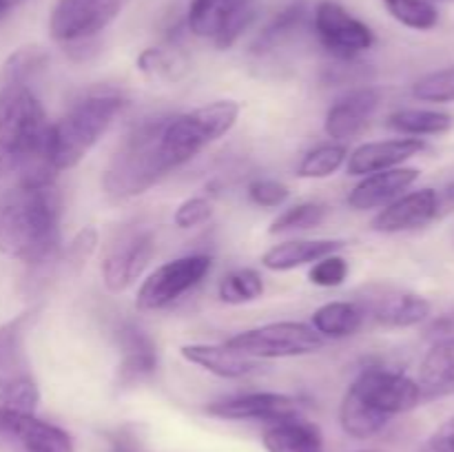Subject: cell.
Returning a JSON list of instances; mask_svg holds the SVG:
<instances>
[{"instance_id": "cell-1", "label": "cell", "mask_w": 454, "mask_h": 452, "mask_svg": "<svg viewBox=\"0 0 454 452\" xmlns=\"http://www.w3.org/2000/svg\"><path fill=\"white\" fill-rule=\"evenodd\" d=\"M62 198L56 182L18 180L0 193V253L43 264L60 246Z\"/></svg>"}, {"instance_id": "cell-2", "label": "cell", "mask_w": 454, "mask_h": 452, "mask_svg": "<svg viewBox=\"0 0 454 452\" xmlns=\"http://www.w3.org/2000/svg\"><path fill=\"white\" fill-rule=\"evenodd\" d=\"M49 129L51 124L35 93L27 84L3 82L0 87V151L4 158L16 160L20 171L51 167L47 162Z\"/></svg>"}, {"instance_id": "cell-3", "label": "cell", "mask_w": 454, "mask_h": 452, "mask_svg": "<svg viewBox=\"0 0 454 452\" xmlns=\"http://www.w3.org/2000/svg\"><path fill=\"white\" fill-rule=\"evenodd\" d=\"M164 120H149L133 129L111 158L102 186L111 199H131L146 193L168 167L162 155Z\"/></svg>"}, {"instance_id": "cell-4", "label": "cell", "mask_w": 454, "mask_h": 452, "mask_svg": "<svg viewBox=\"0 0 454 452\" xmlns=\"http://www.w3.org/2000/svg\"><path fill=\"white\" fill-rule=\"evenodd\" d=\"M122 97L114 93H96L75 102L56 124H51L47 137V162L56 171L74 168L87 158L111 127L122 109Z\"/></svg>"}, {"instance_id": "cell-5", "label": "cell", "mask_w": 454, "mask_h": 452, "mask_svg": "<svg viewBox=\"0 0 454 452\" xmlns=\"http://www.w3.org/2000/svg\"><path fill=\"white\" fill-rule=\"evenodd\" d=\"M239 105L233 100H217L207 106L164 120L162 155L168 171L193 160L204 146L220 140L235 127Z\"/></svg>"}, {"instance_id": "cell-6", "label": "cell", "mask_w": 454, "mask_h": 452, "mask_svg": "<svg viewBox=\"0 0 454 452\" xmlns=\"http://www.w3.org/2000/svg\"><path fill=\"white\" fill-rule=\"evenodd\" d=\"M29 317L12 319L0 326V408L13 412H34L40 401L38 381L31 370L25 346Z\"/></svg>"}, {"instance_id": "cell-7", "label": "cell", "mask_w": 454, "mask_h": 452, "mask_svg": "<svg viewBox=\"0 0 454 452\" xmlns=\"http://www.w3.org/2000/svg\"><path fill=\"white\" fill-rule=\"evenodd\" d=\"M224 346L251 359H282L317 353L324 346V337L309 323L275 322L239 332Z\"/></svg>"}, {"instance_id": "cell-8", "label": "cell", "mask_w": 454, "mask_h": 452, "mask_svg": "<svg viewBox=\"0 0 454 452\" xmlns=\"http://www.w3.org/2000/svg\"><path fill=\"white\" fill-rule=\"evenodd\" d=\"M348 393L364 406L371 408L375 415L384 417L386 421L393 419L395 415L412 410L424 401L417 381H412L403 372L384 366L364 368L357 379L350 384Z\"/></svg>"}, {"instance_id": "cell-9", "label": "cell", "mask_w": 454, "mask_h": 452, "mask_svg": "<svg viewBox=\"0 0 454 452\" xmlns=\"http://www.w3.org/2000/svg\"><path fill=\"white\" fill-rule=\"evenodd\" d=\"M253 18L255 0H191L186 25L198 38L211 40L217 49H229Z\"/></svg>"}, {"instance_id": "cell-10", "label": "cell", "mask_w": 454, "mask_h": 452, "mask_svg": "<svg viewBox=\"0 0 454 452\" xmlns=\"http://www.w3.org/2000/svg\"><path fill=\"white\" fill-rule=\"evenodd\" d=\"M213 260L208 255H186L158 266L142 282L136 306L140 310H160L180 300L186 291L198 286L211 270Z\"/></svg>"}, {"instance_id": "cell-11", "label": "cell", "mask_w": 454, "mask_h": 452, "mask_svg": "<svg viewBox=\"0 0 454 452\" xmlns=\"http://www.w3.org/2000/svg\"><path fill=\"white\" fill-rule=\"evenodd\" d=\"M313 27L319 43L340 60H353L357 53L375 44V34L366 22L346 12L335 0H322L315 7Z\"/></svg>"}, {"instance_id": "cell-12", "label": "cell", "mask_w": 454, "mask_h": 452, "mask_svg": "<svg viewBox=\"0 0 454 452\" xmlns=\"http://www.w3.org/2000/svg\"><path fill=\"white\" fill-rule=\"evenodd\" d=\"M124 3L127 0H58L49 31L60 43H82L109 27Z\"/></svg>"}, {"instance_id": "cell-13", "label": "cell", "mask_w": 454, "mask_h": 452, "mask_svg": "<svg viewBox=\"0 0 454 452\" xmlns=\"http://www.w3.org/2000/svg\"><path fill=\"white\" fill-rule=\"evenodd\" d=\"M155 255V238L151 230L124 235L111 246L102 261V279L111 292H122L145 273Z\"/></svg>"}, {"instance_id": "cell-14", "label": "cell", "mask_w": 454, "mask_h": 452, "mask_svg": "<svg viewBox=\"0 0 454 452\" xmlns=\"http://www.w3.org/2000/svg\"><path fill=\"white\" fill-rule=\"evenodd\" d=\"M301 403L297 397L282 393H248L222 399L207 406V412L217 419L229 421H275L300 417Z\"/></svg>"}, {"instance_id": "cell-15", "label": "cell", "mask_w": 454, "mask_h": 452, "mask_svg": "<svg viewBox=\"0 0 454 452\" xmlns=\"http://www.w3.org/2000/svg\"><path fill=\"white\" fill-rule=\"evenodd\" d=\"M359 306L364 315L388 328H411L430 317L428 300L402 288H375L368 300L359 301Z\"/></svg>"}, {"instance_id": "cell-16", "label": "cell", "mask_w": 454, "mask_h": 452, "mask_svg": "<svg viewBox=\"0 0 454 452\" xmlns=\"http://www.w3.org/2000/svg\"><path fill=\"white\" fill-rule=\"evenodd\" d=\"M120 363L115 370L118 388H133L151 379L158 370V348L149 332L136 323H124L118 331Z\"/></svg>"}, {"instance_id": "cell-17", "label": "cell", "mask_w": 454, "mask_h": 452, "mask_svg": "<svg viewBox=\"0 0 454 452\" xmlns=\"http://www.w3.org/2000/svg\"><path fill=\"white\" fill-rule=\"evenodd\" d=\"M380 102L381 91L375 87H359L346 93L328 109L326 120H324L328 137L340 142L357 137L371 124V118L375 115Z\"/></svg>"}, {"instance_id": "cell-18", "label": "cell", "mask_w": 454, "mask_h": 452, "mask_svg": "<svg viewBox=\"0 0 454 452\" xmlns=\"http://www.w3.org/2000/svg\"><path fill=\"white\" fill-rule=\"evenodd\" d=\"M442 213L439 207V193L434 189L412 191V193L399 195L384 211L372 220V229L380 233H402V230L421 229L430 224Z\"/></svg>"}, {"instance_id": "cell-19", "label": "cell", "mask_w": 454, "mask_h": 452, "mask_svg": "<svg viewBox=\"0 0 454 452\" xmlns=\"http://www.w3.org/2000/svg\"><path fill=\"white\" fill-rule=\"evenodd\" d=\"M426 149L421 137H397V140H381V142H366L357 146L348 155L350 175H371V173L388 171V168L399 167L406 160L415 158L417 153Z\"/></svg>"}, {"instance_id": "cell-20", "label": "cell", "mask_w": 454, "mask_h": 452, "mask_svg": "<svg viewBox=\"0 0 454 452\" xmlns=\"http://www.w3.org/2000/svg\"><path fill=\"white\" fill-rule=\"evenodd\" d=\"M419 177L417 168H388V171L371 173L364 175V180L350 191L348 207L355 211H371V208L386 207L393 199H397L408 186H412Z\"/></svg>"}, {"instance_id": "cell-21", "label": "cell", "mask_w": 454, "mask_h": 452, "mask_svg": "<svg viewBox=\"0 0 454 452\" xmlns=\"http://www.w3.org/2000/svg\"><path fill=\"white\" fill-rule=\"evenodd\" d=\"M266 452H324V437L319 425L291 417L270 424L262 434Z\"/></svg>"}, {"instance_id": "cell-22", "label": "cell", "mask_w": 454, "mask_h": 452, "mask_svg": "<svg viewBox=\"0 0 454 452\" xmlns=\"http://www.w3.org/2000/svg\"><path fill=\"white\" fill-rule=\"evenodd\" d=\"M182 357L189 363L204 368L224 379H239V377L251 375L257 368V362L251 357L235 353L229 346H213V344H186L180 348Z\"/></svg>"}, {"instance_id": "cell-23", "label": "cell", "mask_w": 454, "mask_h": 452, "mask_svg": "<svg viewBox=\"0 0 454 452\" xmlns=\"http://www.w3.org/2000/svg\"><path fill=\"white\" fill-rule=\"evenodd\" d=\"M346 246L344 239H295L284 242L264 253L262 264L270 270H293L297 266L315 264Z\"/></svg>"}, {"instance_id": "cell-24", "label": "cell", "mask_w": 454, "mask_h": 452, "mask_svg": "<svg viewBox=\"0 0 454 452\" xmlns=\"http://www.w3.org/2000/svg\"><path fill=\"white\" fill-rule=\"evenodd\" d=\"M421 399H439L454 394V341H437L426 353L419 368Z\"/></svg>"}, {"instance_id": "cell-25", "label": "cell", "mask_w": 454, "mask_h": 452, "mask_svg": "<svg viewBox=\"0 0 454 452\" xmlns=\"http://www.w3.org/2000/svg\"><path fill=\"white\" fill-rule=\"evenodd\" d=\"M364 315L362 306L355 301H331L324 304L313 313V328L322 337L331 339H344V337L355 335L362 328Z\"/></svg>"}, {"instance_id": "cell-26", "label": "cell", "mask_w": 454, "mask_h": 452, "mask_svg": "<svg viewBox=\"0 0 454 452\" xmlns=\"http://www.w3.org/2000/svg\"><path fill=\"white\" fill-rule=\"evenodd\" d=\"M306 22V4L301 3H291L288 7H284L282 12L275 13L269 22H266L264 29L257 34L255 43H253V51L255 53H270L278 47H282L284 43L293 38V35L300 34V29Z\"/></svg>"}, {"instance_id": "cell-27", "label": "cell", "mask_w": 454, "mask_h": 452, "mask_svg": "<svg viewBox=\"0 0 454 452\" xmlns=\"http://www.w3.org/2000/svg\"><path fill=\"white\" fill-rule=\"evenodd\" d=\"M452 122L454 120L450 113L433 109H399L386 120L390 129L411 137L442 136V133L450 131Z\"/></svg>"}, {"instance_id": "cell-28", "label": "cell", "mask_w": 454, "mask_h": 452, "mask_svg": "<svg viewBox=\"0 0 454 452\" xmlns=\"http://www.w3.org/2000/svg\"><path fill=\"white\" fill-rule=\"evenodd\" d=\"M340 424H341V430H344L348 437L368 439V437H375L377 433H381V430L388 425V421H386L384 417L375 415L371 408L364 406L359 399H355L353 394L346 390L340 406Z\"/></svg>"}, {"instance_id": "cell-29", "label": "cell", "mask_w": 454, "mask_h": 452, "mask_svg": "<svg viewBox=\"0 0 454 452\" xmlns=\"http://www.w3.org/2000/svg\"><path fill=\"white\" fill-rule=\"evenodd\" d=\"M136 66L151 80H171L182 78L186 69L184 58L180 56L173 49H162V47H149L137 56Z\"/></svg>"}, {"instance_id": "cell-30", "label": "cell", "mask_w": 454, "mask_h": 452, "mask_svg": "<svg viewBox=\"0 0 454 452\" xmlns=\"http://www.w3.org/2000/svg\"><path fill=\"white\" fill-rule=\"evenodd\" d=\"M386 12L408 29L428 31L439 22V12L430 0H381Z\"/></svg>"}, {"instance_id": "cell-31", "label": "cell", "mask_w": 454, "mask_h": 452, "mask_svg": "<svg viewBox=\"0 0 454 452\" xmlns=\"http://www.w3.org/2000/svg\"><path fill=\"white\" fill-rule=\"evenodd\" d=\"M348 160V149L341 142L331 144H319L304 155V160L297 167L300 177H328L341 168V164Z\"/></svg>"}, {"instance_id": "cell-32", "label": "cell", "mask_w": 454, "mask_h": 452, "mask_svg": "<svg viewBox=\"0 0 454 452\" xmlns=\"http://www.w3.org/2000/svg\"><path fill=\"white\" fill-rule=\"evenodd\" d=\"M264 292L262 275L253 269H238L220 282V297L226 304H247L255 301Z\"/></svg>"}, {"instance_id": "cell-33", "label": "cell", "mask_w": 454, "mask_h": 452, "mask_svg": "<svg viewBox=\"0 0 454 452\" xmlns=\"http://www.w3.org/2000/svg\"><path fill=\"white\" fill-rule=\"evenodd\" d=\"M326 220V207L317 202H301L295 207L286 208L284 213H279L278 217L270 224V233H288V230H306L319 226Z\"/></svg>"}, {"instance_id": "cell-34", "label": "cell", "mask_w": 454, "mask_h": 452, "mask_svg": "<svg viewBox=\"0 0 454 452\" xmlns=\"http://www.w3.org/2000/svg\"><path fill=\"white\" fill-rule=\"evenodd\" d=\"M47 65V51L40 47H20L7 58L3 66V82L27 84L31 75L44 69Z\"/></svg>"}, {"instance_id": "cell-35", "label": "cell", "mask_w": 454, "mask_h": 452, "mask_svg": "<svg viewBox=\"0 0 454 452\" xmlns=\"http://www.w3.org/2000/svg\"><path fill=\"white\" fill-rule=\"evenodd\" d=\"M412 96L421 102H454V65L433 71L412 84Z\"/></svg>"}, {"instance_id": "cell-36", "label": "cell", "mask_w": 454, "mask_h": 452, "mask_svg": "<svg viewBox=\"0 0 454 452\" xmlns=\"http://www.w3.org/2000/svg\"><path fill=\"white\" fill-rule=\"evenodd\" d=\"M346 275H348V261L344 257H340L337 253L333 255L322 257L319 261H315V266L310 269L309 277L310 282L317 284L322 288H333V286H340L344 284Z\"/></svg>"}, {"instance_id": "cell-37", "label": "cell", "mask_w": 454, "mask_h": 452, "mask_svg": "<svg viewBox=\"0 0 454 452\" xmlns=\"http://www.w3.org/2000/svg\"><path fill=\"white\" fill-rule=\"evenodd\" d=\"M248 198L257 207L275 208L288 199V186L278 180H264V177H260V180H253L248 184Z\"/></svg>"}, {"instance_id": "cell-38", "label": "cell", "mask_w": 454, "mask_h": 452, "mask_svg": "<svg viewBox=\"0 0 454 452\" xmlns=\"http://www.w3.org/2000/svg\"><path fill=\"white\" fill-rule=\"evenodd\" d=\"M213 215V204L208 198H189L177 207L176 224L180 229H195L200 224H207Z\"/></svg>"}, {"instance_id": "cell-39", "label": "cell", "mask_w": 454, "mask_h": 452, "mask_svg": "<svg viewBox=\"0 0 454 452\" xmlns=\"http://www.w3.org/2000/svg\"><path fill=\"white\" fill-rule=\"evenodd\" d=\"M106 443H109V452H145V443L131 425H124V428L106 434Z\"/></svg>"}, {"instance_id": "cell-40", "label": "cell", "mask_w": 454, "mask_h": 452, "mask_svg": "<svg viewBox=\"0 0 454 452\" xmlns=\"http://www.w3.org/2000/svg\"><path fill=\"white\" fill-rule=\"evenodd\" d=\"M98 244V235L93 229H82L69 244V257L71 264H82L89 255L93 253Z\"/></svg>"}, {"instance_id": "cell-41", "label": "cell", "mask_w": 454, "mask_h": 452, "mask_svg": "<svg viewBox=\"0 0 454 452\" xmlns=\"http://www.w3.org/2000/svg\"><path fill=\"white\" fill-rule=\"evenodd\" d=\"M426 337L433 344H437V341H454V310L443 315V317L434 319L428 326V331H426Z\"/></svg>"}, {"instance_id": "cell-42", "label": "cell", "mask_w": 454, "mask_h": 452, "mask_svg": "<svg viewBox=\"0 0 454 452\" xmlns=\"http://www.w3.org/2000/svg\"><path fill=\"white\" fill-rule=\"evenodd\" d=\"M426 446H428L430 452H454V433L442 425V428L426 441Z\"/></svg>"}, {"instance_id": "cell-43", "label": "cell", "mask_w": 454, "mask_h": 452, "mask_svg": "<svg viewBox=\"0 0 454 452\" xmlns=\"http://www.w3.org/2000/svg\"><path fill=\"white\" fill-rule=\"evenodd\" d=\"M439 207L442 211H454V180L443 189V193H439Z\"/></svg>"}, {"instance_id": "cell-44", "label": "cell", "mask_w": 454, "mask_h": 452, "mask_svg": "<svg viewBox=\"0 0 454 452\" xmlns=\"http://www.w3.org/2000/svg\"><path fill=\"white\" fill-rule=\"evenodd\" d=\"M22 3H25V0H0V20L7 18L16 7H20Z\"/></svg>"}, {"instance_id": "cell-45", "label": "cell", "mask_w": 454, "mask_h": 452, "mask_svg": "<svg viewBox=\"0 0 454 452\" xmlns=\"http://www.w3.org/2000/svg\"><path fill=\"white\" fill-rule=\"evenodd\" d=\"M443 428H446V430H450V433H454V417H452V419H448L446 424H443Z\"/></svg>"}, {"instance_id": "cell-46", "label": "cell", "mask_w": 454, "mask_h": 452, "mask_svg": "<svg viewBox=\"0 0 454 452\" xmlns=\"http://www.w3.org/2000/svg\"><path fill=\"white\" fill-rule=\"evenodd\" d=\"M3 168H4V153L0 151V171H3Z\"/></svg>"}, {"instance_id": "cell-47", "label": "cell", "mask_w": 454, "mask_h": 452, "mask_svg": "<svg viewBox=\"0 0 454 452\" xmlns=\"http://www.w3.org/2000/svg\"><path fill=\"white\" fill-rule=\"evenodd\" d=\"M417 452H430V450H428V446H426V443H424V446H421Z\"/></svg>"}, {"instance_id": "cell-48", "label": "cell", "mask_w": 454, "mask_h": 452, "mask_svg": "<svg viewBox=\"0 0 454 452\" xmlns=\"http://www.w3.org/2000/svg\"><path fill=\"white\" fill-rule=\"evenodd\" d=\"M362 452H380V450H362Z\"/></svg>"}]
</instances>
